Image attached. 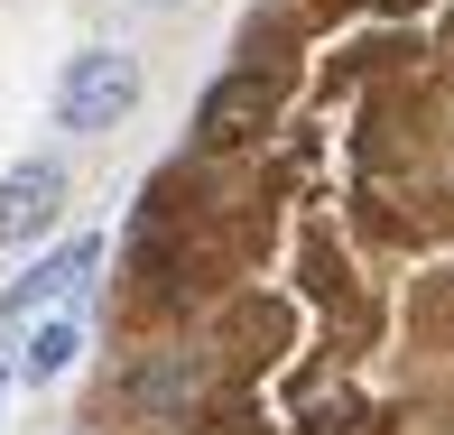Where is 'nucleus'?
Masks as SVG:
<instances>
[{"mask_svg":"<svg viewBox=\"0 0 454 435\" xmlns=\"http://www.w3.org/2000/svg\"><path fill=\"white\" fill-rule=\"evenodd\" d=\"M130 102H139V66L121 47H84L66 66V84H56V120L66 130H112Z\"/></svg>","mask_w":454,"mask_h":435,"instance_id":"1","label":"nucleus"},{"mask_svg":"<svg viewBox=\"0 0 454 435\" xmlns=\"http://www.w3.org/2000/svg\"><path fill=\"white\" fill-rule=\"evenodd\" d=\"M74 352H84V334H74V324H37V343H28V380H56Z\"/></svg>","mask_w":454,"mask_h":435,"instance_id":"5","label":"nucleus"},{"mask_svg":"<svg viewBox=\"0 0 454 435\" xmlns=\"http://www.w3.org/2000/svg\"><path fill=\"white\" fill-rule=\"evenodd\" d=\"M93 260H102V241H93V232H74V251H56V260H37L28 278H19L10 297H0V324H19V315H28V306H37V297H66V287L84 278Z\"/></svg>","mask_w":454,"mask_h":435,"instance_id":"4","label":"nucleus"},{"mask_svg":"<svg viewBox=\"0 0 454 435\" xmlns=\"http://www.w3.org/2000/svg\"><path fill=\"white\" fill-rule=\"evenodd\" d=\"M56 214H66V167L56 158H28V167L0 176V241H37Z\"/></svg>","mask_w":454,"mask_h":435,"instance_id":"3","label":"nucleus"},{"mask_svg":"<svg viewBox=\"0 0 454 435\" xmlns=\"http://www.w3.org/2000/svg\"><path fill=\"white\" fill-rule=\"evenodd\" d=\"M270 112H278V74H270V66H241V74H223V84L204 93V112H195V130L214 139V149H232V139H251V130H270Z\"/></svg>","mask_w":454,"mask_h":435,"instance_id":"2","label":"nucleus"},{"mask_svg":"<svg viewBox=\"0 0 454 435\" xmlns=\"http://www.w3.org/2000/svg\"><path fill=\"white\" fill-rule=\"evenodd\" d=\"M149 10H185V0H149Z\"/></svg>","mask_w":454,"mask_h":435,"instance_id":"6","label":"nucleus"}]
</instances>
